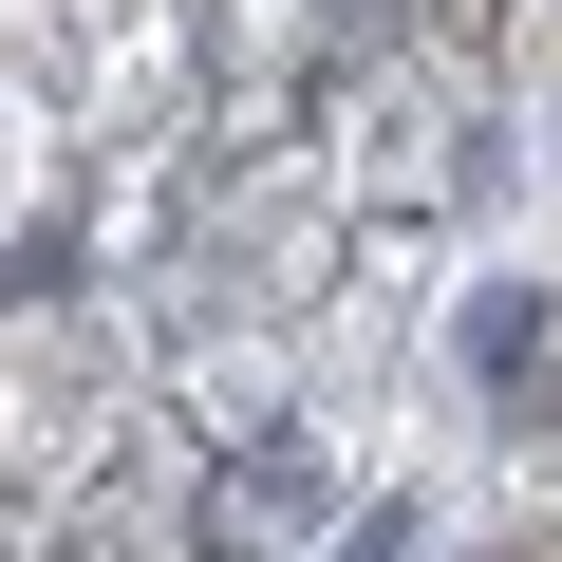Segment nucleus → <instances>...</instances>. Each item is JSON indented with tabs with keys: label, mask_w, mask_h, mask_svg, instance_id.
I'll list each match as a JSON object with an SVG mask.
<instances>
[{
	"label": "nucleus",
	"mask_w": 562,
	"mask_h": 562,
	"mask_svg": "<svg viewBox=\"0 0 562 562\" xmlns=\"http://www.w3.org/2000/svg\"><path fill=\"white\" fill-rule=\"evenodd\" d=\"M525 357H543V281H487V301H469V375H487V394H506V375H525Z\"/></svg>",
	"instance_id": "f257e3e1"
},
{
	"label": "nucleus",
	"mask_w": 562,
	"mask_h": 562,
	"mask_svg": "<svg viewBox=\"0 0 562 562\" xmlns=\"http://www.w3.org/2000/svg\"><path fill=\"white\" fill-rule=\"evenodd\" d=\"M0 301H20V319H57V301H76V225H38V244H0Z\"/></svg>",
	"instance_id": "f03ea898"
},
{
	"label": "nucleus",
	"mask_w": 562,
	"mask_h": 562,
	"mask_svg": "<svg viewBox=\"0 0 562 562\" xmlns=\"http://www.w3.org/2000/svg\"><path fill=\"white\" fill-rule=\"evenodd\" d=\"M338 562H413V506H357V525H338Z\"/></svg>",
	"instance_id": "7ed1b4c3"
}]
</instances>
